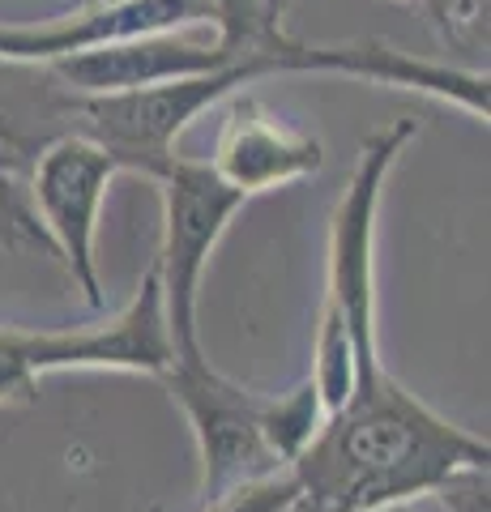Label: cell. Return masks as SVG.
I'll use <instances>...</instances> for the list:
<instances>
[{"label":"cell","instance_id":"20","mask_svg":"<svg viewBox=\"0 0 491 512\" xmlns=\"http://www.w3.org/2000/svg\"><path fill=\"white\" fill-rule=\"evenodd\" d=\"M385 512H406V504H398V508H385Z\"/></svg>","mask_w":491,"mask_h":512},{"label":"cell","instance_id":"15","mask_svg":"<svg viewBox=\"0 0 491 512\" xmlns=\"http://www.w3.org/2000/svg\"><path fill=\"white\" fill-rule=\"evenodd\" d=\"M201 512H299V483L291 470H278L257 483L231 487L227 495L201 504Z\"/></svg>","mask_w":491,"mask_h":512},{"label":"cell","instance_id":"19","mask_svg":"<svg viewBox=\"0 0 491 512\" xmlns=\"http://www.w3.org/2000/svg\"><path fill=\"white\" fill-rule=\"evenodd\" d=\"M287 5H291V0H265V18H269V26H278V30H282V18H287Z\"/></svg>","mask_w":491,"mask_h":512},{"label":"cell","instance_id":"5","mask_svg":"<svg viewBox=\"0 0 491 512\" xmlns=\"http://www.w3.org/2000/svg\"><path fill=\"white\" fill-rule=\"evenodd\" d=\"M116 175V154L94 137L77 133V128L47 137L26 175V201L47 239V252L65 265L73 291H82L86 308H103L94 239H99V214Z\"/></svg>","mask_w":491,"mask_h":512},{"label":"cell","instance_id":"6","mask_svg":"<svg viewBox=\"0 0 491 512\" xmlns=\"http://www.w3.org/2000/svg\"><path fill=\"white\" fill-rule=\"evenodd\" d=\"M167 393L176 397L201 457V504L227 495L231 487L257 483L265 474H278V457L265 440V397L257 389H244L231 376L205 359V350L193 359H176L163 376Z\"/></svg>","mask_w":491,"mask_h":512},{"label":"cell","instance_id":"11","mask_svg":"<svg viewBox=\"0 0 491 512\" xmlns=\"http://www.w3.org/2000/svg\"><path fill=\"white\" fill-rule=\"evenodd\" d=\"M210 167L218 180L248 201L316 175L325 167V146L304 128L282 124L274 111H265L252 94L240 90L227 99Z\"/></svg>","mask_w":491,"mask_h":512},{"label":"cell","instance_id":"13","mask_svg":"<svg viewBox=\"0 0 491 512\" xmlns=\"http://www.w3.org/2000/svg\"><path fill=\"white\" fill-rule=\"evenodd\" d=\"M325 406L312 380H299L287 393H269L265 397V440L269 453L278 457V466L291 470V461L312 444V436L325 427Z\"/></svg>","mask_w":491,"mask_h":512},{"label":"cell","instance_id":"7","mask_svg":"<svg viewBox=\"0 0 491 512\" xmlns=\"http://www.w3.org/2000/svg\"><path fill=\"white\" fill-rule=\"evenodd\" d=\"M22 355L39 380L52 372H129L158 380L176 363V350L167 338L154 269L141 274L133 299L112 320L69 329H22Z\"/></svg>","mask_w":491,"mask_h":512},{"label":"cell","instance_id":"9","mask_svg":"<svg viewBox=\"0 0 491 512\" xmlns=\"http://www.w3.org/2000/svg\"><path fill=\"white\" fill-rule=\"evenodd\" d=\"M274 60H278V73H329V77H355V82H372V86L419 90L427 99L462 107L474 120H487V111H491L487 69L423 60V56L398 52V47H389L380 39L304 43L282 30L274 39Z\"/></svg>","mask_w":491,"mask_h":512},{"label":"cell","instance_id":"14","mask_svg":"<svg viewBox=\"0 0 491 512\" xmlns=\"http://www.w3.org/2000/svg\"><path fill=\"white\" fill-rule=\"evenodd\" d=\"M402 5L419 9L427 26L457 52L487 47V0H402Z\"/></svg>","mask_w":491,"mask_h":512},{"label":"cell","instance_id":"3","mask_svg":"<svg viewBox=\"0 0 491 512\" xmlns=\"http://www.w3.org/2000/svg\"><path fill=\"white\" fill-rule=\"evenodd\" d=\"M419 137V120H393L359 146L342 197L329 218V261H325V320H338L359 355V380L376 376L380 342H376V214L385 184L406 146Z\"/></svg>","mask_w":491,"mask_h":512},{"label":"cell","instance_id":"18","mask_svg":"<svg viewBox=\"0 0 491 512\" xmlns=\"http://www.w3.org/2000/svg\"><path fill=\"white\" fill-rule=\"evenodd\" d=\"M487 487V466H466L449 474L432 495L445 504V512H487Z\"/></svg>","mask_w":491,"mask_h":512},{"label":"cell","instance_id":"8","mask_svg":"<svg viewBox=\"0 0 491 512\" xmlns=\"http://www.w3.org/2000/svg\"><path fill=\"white\" fill-rule=\"evenodd\" d=\"M214 26L210 0H90L73 13L43 22H0V64L52 69L60 60L99 52L124 39L167 35V30Z\"/></svg>","mask_w":491,"mask_h":512},{"label":"cell","instance_id":"10","mask_svg":"<svg viewBox=\"0 0 491 512\" xmlns=\"http://www.w3.org/2000/svg\"><path fill=\"white\" fill-rule=\"evenodd\" d=\"M235 60H240V52L223 47L218 35L193 39L184 30H167V35H141L60 60L47 69V77L60 82L65 94H77V99H103V94H129L163 82H184V77H205Z\"/></svg>","mask_w":491,"mask_h":512},{"label":"cell","instance_id":"1","mask_svg":"<svg viewBox=\"0 0 491 512\" xmlns=\"http://www.w3.org/2000/svg\"><path fill=\"white\" fill-rule=\"evenodd\" d=\"M487 461L491 444L483 436L449 423L380 367L329 414L291 461V474L299 512H385Z\"/></svg>","mask_w":491,"mask_h":512},{"label":"cell","instance_id":"16","mask_svg":"<svg viewBox=\"0 0 491 512\" xmlns=\"http://www.w3.org/2000/svg\"><path fill=\"white\" fill-rule=\"evenodd\" d=\"M210 9L214 35L231 52H244V47H257L278 35V26H269L265 18V0H210Z\"/></svg>","mask_w":491,"mask_h":512},{"label":"cell","instance_id":"12","mask_svg":"<svg viewBox=\"0 0 491 512\" xmlns=\"http://www.w3.org/2000/svg\"><path fill=\"white\" fill-rule=\"evenodd\" d=\"M47 137L52 133H30V128L0 111V248L9 252H47V239L26 201V175Z\"/></svg>","mask_w":491,"mask_h":512},{"label":"cell","instance_id":"4","mask_svg":"<svg viewBox=\"0 0 491 512\" xmlns=\"http://www.w3.org/2000/svg\"><path fill=\"white\" fill-rule=\"evenodd\" d=\"M150 184L163 192V244L154 256V278L158 299H163V320L176 359L201 355V333H197V295L205 265L227 235L231 218L244 210V197L227 188L214 175L210 163L171 154L163 167L150 175Z\"/></svg>","mask_w":491,"mask_h":512},{"label":"cell","instance_id":"17","mask_svg":"<svg viewBox=\"0 0 491 512\" xmlns=\"http://www.w3.org/2000/svg\"><path fill=\"white\" fill-rule=\"evenodd\" d=\"M39 397V380L22 359V329L0 325V406H30Z\"/></svg>","mask_w":491,"mask_h":512},{"label":"cell","instance_id":"2","mask_svg":"<svg viewBox=\"0 0 491 512\" xmlns=\"http://www.w3.org/2000/svg\"><path fill=\"white\" fill-rule=\"evenodd\" d=\"M269 73H278L274 39L244 47L235 64L205 77H184V82H163L129 94H103V99H77V94L60 90V103H65V116H73L77 133L94 137L99 146L116 154L120 171L150 180L176 154L180 137L193 128V120H201L210 107L227 103L231 94H240L248 82H261Z\"/></svg>","mask_w":491,"mask_h":512}]
</instances>
